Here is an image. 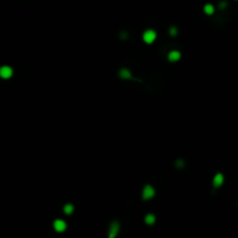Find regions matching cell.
Masks as SVG:
<instances>
[{"label": "cell", "instance_id": "1", "mask_svg": "<svg viewBox=\"0 0 238 238\" xmlns=\"http://www.w3.org/2000/svg\"><path fill=\"white\" fill-rule=\"evenodd\" d=\"M119 232H120V223L118 221L112 222V224L109 225V230H108V238L118 237Z\"/></svg>", "mask_w": 238, "mask_h": 238}, {"label": "cell", "instance_id": "2", "mask_svg": "<svg viewBox=\"0 0 238 238\" xmlns=\"http://www.w3.org/2000/svg\"><path fill=\"white\" fill-rule=\"evenodd\" d=\"M154 196V188L151 185H145L143 187V192H142V198L143 200H150Z\"/></svg>", "mask_w": 238, "mask_h": 238}, {"label": "cell", "instance_id": "3", "mask_svg": "<svg viewBox=\"0 0 238 238\" xmlns=\"http://www.w3.org/2000/svg\"><path fill=\"white\" fill-rule=\"evenodd\" d=\"M13 76V69L11 66H7V65H4L0 67V77L2 79H8Z\"/></svg>", "mask_w": 238, "mask_h": 238}, {"label": "cell", "instance_id": "4", "mask_svg": "<svg viewBox=\"0 0 238 238\" xmlns=\"http://www.w3.org/2000/svg\"><path fill=\"white\" fill-rule=\"evenodd\" d=\"M156 37H157L156 31H153V30H151V29L144 31V34H143V41H144L145 43H148V44H151V43L156 40Z\"/></svg>", "mask_w": 238, "mask_h": 238}, {"label": "cell", "instance_id": "5", "mask_svg": "<svg viewBox=\"0 0 238 238\" xmlns=\"http://www.w3.org/2000/svg\"><path fill=\"white\" fill-rule=\"evenodd\" d=\"M54 229L57 231V232H63L66 230V223L65 221L63 220H56L54 222Z\"/></svg>", "mask_w": 238, "mask_h": 238}, {"label": "cell", "instance_id": "6", "mask_svg": "<svg viewBox=\"0 0 238 238\" xmlns=\"http://www.w3.org/2000/svg\"><path fill=\"white\" fill-rule=\"evenodd\" d=\"M223 182H224V177H223V174L217 173V174L214 177L212 183H214V186H215V187H220V186H222V183H223Z\"/></svg>", "mask_w": 238, "mask_h": 238}, {"label": "cell", "instance_id": "7", "mask_svg": "<svg viewBox=\"0 0 238 238\" xmlns=\"http://www.w3.org/2000/svg\"><path fill=\"white\" fill-rule=\"evenodd\" d=\"M180 57H181V54L177 50H173L169 54V60L170 62H177V60L180 59Z\"/></svg>", "mask_w": 238, "mask_h": 238}, {"label": "cell", "instance_id": "8", "mask_svg": "<svg viewBox=\"0 0 238 238\" xmlns=\"http://www.w3.org/2000/svg\"><path fill=\"white\" fill-rule=\"evenodd\" d=\"M119 76L122 79H130L131 78V72L128 69H122L119 72Z\"/></svg>", "mask_w": 238, "mask_h": 238}, {"label": "cell", "instance_id": "9", "mask_svg": "<svg viewBox=\"0 0 238 238\" xmlns=\"http://www.w3.org/2000/svg\"><path fill=\"white\" fill-rule=\"evenodd\" d=\"M144 221H145V223H147L148 225H152V224H154V222H156V216H154L153 214H148V215L145 216Z\"/></svg>", "mask_w": 238, "mask_h": 238}, {"label": "cell", "instance_id": "10", "mask_svg": "<svg viewBox=\"0 0 238 238\" xmlns=\"http://www.w3.org/2000/svg\"><path fill=\"white\" fill-rule=\"evenodd\" d=\"M203 11H205V13H206L207 15H211V14H214V12H215V7H214L211 4H207V5H205Z\"/></svg>", "mask_w": 238, "mask_h": 238}, {"label": "cell", "instance_id": "11", "mask_svg": "<svg viewBox=\"0 0 238 238\" xmlns=\"http://www.w3.org/2000/svg\"><path fill=\"white\" fill-rule=\"evenodd\" d=\"M63 210H64V212H65L66 215H71V214L73 212V210H74V207H73L71 203H67V205L64 206Z\"/></svg>", "mask_w": 238, "mask_h": 238}, {"label": "cell", "instance_id": "12", "mask_svg": "<svg viewBox=\"0 0 238 238\" xmlns=\"http://www.w3.org/2000/svg\"><path fill=\"white\" fill-rule=\"evenodd\" d=\"M170 34H171L172 36H176V35H177V29H176L174 27H172V28L170 29Z\"/></svg>", "mask_w": 238, "mask_h": 238}, {"label": "cell", "instance_id": "13", "mask_svg": "<svg viewBox=\"0 0 238 238\" xmlns=\"http://www.w3.org/2000/svg\"><path fill=\"white\" fill-rule=\"evenodd\" d=\"M225 5H227V4H225L224 1H222V2H221V8H224V7H225Z\"/></svg>", "mask_w": 238, "mask_h": 238}]
</instances>
